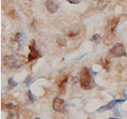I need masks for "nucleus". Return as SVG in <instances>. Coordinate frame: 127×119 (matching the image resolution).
<instances>
[{
  "instance_id": "f257e3e1",
  "label": "nucleus",
  "mask_w": 127,
  "mask_h": 119,
  "mask_svg": "<svg viewBox=\"0 0 127 119\" xmlns=\"http://www.w3.org/2000/svg\"><path fill=\"white\" fill-rule=\"evenodd\" d=\"M28 62V59L23 55L19 54H13V55H7L3 57V64L11 69H18L25 65Z\"/></svg>"
},
{
  "instance_id": "f03ea898",
  "label": "nucleus",
  "mask_w": 127,
  "mask_h": 119,
  "mask_svg": "<svg viewBox=\"0 0 127 119\" xmlns=\"http://www.w3.org/2000/svg\"><path fill=\"white\" fill-rule=\"evenodd\" d=\"M79 83L81 86L85 90H90L94 86V81L93 77L90 74V70H88L87 67H84L81 72V76H79Z\"/></svg>"
},
{
  "instance_id": "7ed1b4c3",
  "label": "nucleus",
  "mask_w": 127,
  "mask_h": 119,
  "mask_svg": "<svg viewBox=\"0 0 127 119\" xmlns=\"http://www.w3.org/2000/svg\"><path fill=\"white\" fill-rule=\"evenodd\" d=\"M110 55L112 57H116V58H119V57H123L126 55V51H125V46L122 44V43H116L110 49L109 51Z\"/></svg>"
},
{
  "instance_id": "20e7f679",
  "label": "nucleus",
  "mask_w": 127,
  "mask_h": 119,
  "mask_svg": "<svg viewBox=\"0 0 127 119\" xmlns=\"http://www.w3.org/2000/svg\"><path fill=\"white\" fill-rule=\"evenodd\" d=\"M38 57H40V54H39V52L36 50V47H35V41L32 40L30 44V54L28 56V61L29 62L33 61L35 59H37Z\"/></svg>"
},
{
  "instance_id": "39448f33",
  "label": "nucleus",
  "mask_w": 127,
  "mask_h": 119,
  "mask_svg": "<svg viewBox=\"0 0 127 119\" xmlns=\"http://www.w3.org/2000/svg\"><path fill=\"white\" fill-rule=\"evenodd\" d=\"M65 100L59 97H56L53 100V110L55 112H64L65 110Z\"/></svg>"
},
{
  "instance_id": "423d86ee",
  "label": "nucleus",
  "mask_w": 127,
  "mask_h": 119,
  "mask_svg": "<svg viewBox=\"0 0 127 119\" xmlns=\"http://www.w3.org/2000/svg\"><path fill=\"white\" fill-rule=\"evenodd\" d=\"M46 7L49 13L54 14L56 13L58 10V3L55 1V0H47L46 1Z\"/></svg>"
},
{
  "instance_id": "0eeeda50",
  "label": "nucleus",
  "mask_w": 127,
  "mask_h": 119,
  "mask_svg": "<svg viewBox=\"0 0 127 119\" xmlns=\"http://www.w3.org/2000/svg\"><path fill=\"white\" fill-rule=\"evenodd\" d=\"M6 109H9V119H19V115L17 113V110H16V106L14 104H6L5 105Z\"/></svg>"
},
{
  "instance_id": "6e6552de",
  "label": "nucleus",
  "mask_w": 127,
  "mask_h": 119,
  "mask_svg": "<svg viewBox=\"0 0 127 119\" xmlns=\"http://www.w3.org/2000/svg\"><path fill=\"white\" fill-rule=\"evenodd\" d=\"M121 102H124V99H116V100L110 101L107 105H104V106H102V108H100L97 111L98 112H103V111H106V110H110V109L114 108L118 103H121Z\"/></svg>"
},
{
  "instance_id": "1a4fd4ad",
  "label": "nucleus",
  "mask_w": 127,
  "mask_h": 119,
  "mask_svg": "<svg viewBox=\"0 0 127 119\" xmlns=\"http://www.w3.org/2000/svg\"><path fill=\"white\" fill-rule=\"evenodd\" d=\"M119 21H120V18H119V17L112 18V19H111V20L109 21L108 25H107V30H108L111 34H112L114 31H116V27H117V25H118Z\"/></svg>"
},
{
  "instance_id": "9d476101",
  "label": "nucleus",
  "mask_w": 127,
  "mask_h": 119,
  "mask_svg": "<svg viewBox=\"0 0 127 119\" xmlns=\"http://www.w3.org/2000/svg\"><path fill=\"white\" fill-rule=\"evenodd\" d=\"M95 2H96V6H97V9H100V10H103L104 7L108 4L110 0H94Z\"/></svg>"
},
{
  "instance_id": "9b49d317",
  "label": "nucleus",
  "mask_w": 127,
  "mask_h": 119,
  "mask_svg": "<svg viewBox=\"0 0 127 119\" xmlns=\"http://www.w3.org/2000/svg\"><path fill=\"white\" fill-rule=\"evenodd\" d=\"M16 39H17V41L19 43H23L26 41V35L23 33H18L17 35H16Z\"/></svg>"
},
{
  "instance_id": "f8f14e48",
  "label": "nucleus",
  "mask_w": 127,
  "mask_h": 119,
  "mask_svg": "<svg viewBox=\"0 0 127 119\" xmlns=\"http://www.w3.org/2000/svg\"><path fill=\"white\" fill-rule=\"evenodd\" d=\"M9 84H10L11 88H15V86L17 85V82H15V81L13 80V79L10 78V79H9Z\"/></svg>"
},
{
  "instance_id": "ddd939ff",
  "label": "nucleus",
  "mask_w": 127,
  "mask_h": 119,
  "mask_svg": "<svg viewBox=\"0 0 127 119\" xmlns=\"http://www.w3.org/2000/svg\"><path fill=\"white\" fill-rule=\"evenodd\" d=\"M82 0H68L69 3H72V4H78V3H81Z\"/></svg>"
},
{
  "instance_id": "4468645a",
  "label": "nucleus",
  "mask_w": 127,
  "mask_h": 119,
  "mask_svg": "<svg viewBox=\"0 0 127 119\" xmlns=\"http://www.w3.org/2000/svg\"><path fill=\"white\" fill-rule=\"evenodd\" d=\"M98 39H100V36H98L97 34H95L94 36H93L92 38H91V40H92V41H95V40H98Z\"/></svg>"
},
{
  "instance_id": "2eb2a0df",
  "label": "nucleus",
  "mask_w": 127,
  "mask_h": 119,
  "mask_svg": "<svg viewBox=\"0 0 127 119\" xmlns=\"http://www.w3.org/2000/svg\"><path fill=\"white\" fill-rule=\"evenodd\" d=\"M28 96H29V98L31 99L32 101H34V97H33V95H32V92H31V91H29V92H28Z\"/></svg>"
},
{
  "instance_id": "dca6fc26",
  "label": "nucleus",
  "mask_w": 127,
  "mask_h": 119,
  "mask_svg": "<svg viewBox=\"0 0 127 119\" xmlns=\"http://www.w3.org/2000/svg\"><path fill=\"white\" fill-rule=\"evenodd\" d=\"M109 119H119V118H109Z\"/></svg>"
},
{
  "instance_id": "f3484780",
  "label": "nucleus",
  "mask_w": 127,
  "mask_h": 119,
  "mask_svg": "<svg viewBox=\"0 0 127 119\" xmlns=\"http://www.w3.org/2000/svg\"><path fill=\"white\" fill-rule=\"evenodd\" d=\"M35 119H40V118H38V117H37V118H35Z\"/></svg>"
}]
</instances>
